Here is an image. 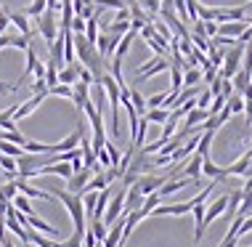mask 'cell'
Wrapping results in <instances>:
<instances>
[{"mask_svg":"<svg viewBox=\"0 0 252 247\" xmlns=\"http://www.w3.org/2000/svg\"><path fill=\"white\" fill-rule=\"evenodd\" d=\"M202 176H207V178H213V181H223V168H218V165L210 160V157H204L202 160Z\"/></svg>","mask_w":252,"mask_h":247,"instance_id":"cell-22","label":"cell"},{"mask_svg":"<svg viewBox=\"0 0 252 247\" xmlns=\"http://www.w3.org/2000/svg\"><path fill=\"white\" fill-rule=\"evenodd\" d=\"M0 194H3L5 197V200H13V197H16L19 194V189H16V181H8V183H5V186H0Z\"/></svg>","mask_w":252,"mask_h":247,"instance_id":"cell-40","label":"cell"},{"mask_svg":"<svg viewBox=\"0 0 252 247\" xmlns=\"http://www.w3.org/2000/svg\"><path fill=\"white\" fill-rule=\"evenodd\" d=\"M213 99H215V96H213V91L207 88V91H202V96L196 99V106H199V109H210V104H213Z\"/></svg>","mask_w":252,"mask_h":247,"instance_id":"cell-41","label":"cell"},{"mask_svg":"<svg viewBox=\"0 0 252 247\" xmlns=\"http://www.w3.org/2000/svg\"><path fill=\"white\" fill-rule=\"evenodd\" d=\"M202 160H204V157L194 154V157H191V162H189L186 168H181V170H178V176H183V178H191V181L196 183V186H199V183H202Z\"/></svg>","mask_w":252,"mask_h":247,"instance_id":"cell-13","label":"cell"},{"mask_svg":"<svg viewBox=\"0 0 252 247\" xmlns=\"http://www.w3.org/2000/svg\"><path fill=\"white\" fill-rule=\"evenodd\" d=\"M244 114H247V120L252 122V101H244Z\"/></svg>","mask_w":252,"mask_h":247,"instance_id":"cell-49","label":"cell"},{"mask_svg":"<svg viewBox=\"0 0 252 247\" xmlns=\"http://www.w3.org/2000/svg\"><path fill=\"white\" fill-rule=\"evenodd\" d=\"M165 70H170V59L167 56H154L149 64L138 67V72H135V85L144 82V80H149V77H154L157 72H165Z\"/></svg>","mask_w":252,"mask_h":247,"instance_id":"cell-5","label":"cell"},{"mask_svg":"<svg viewBox=\"0 0 252 247\" xmlns=\"http://www.w3.org/2000/svg\"><path fill=\"white\" fill-rule=\"evenodd\" d=\"M252 170V149L250 152H244V157H239L234 165H228V168H223V176L231 178V176H247Z\"/></svg>","mask_w":252,"mask_h":247,"instance_id":"cell-8","label":"cell"},{"mask_svg":"<svg viewBox=\"0 0 252 247\" xmlns=\"http://www.w3.org/2000/svg\"><path fill=\"white\" fill-rule=\"evenodd\" d=\"M226 106L231 109V114H242L244 112V99H242V93H234L231 99L226 101Z\"/></svg>","mask_w":252,"mask_h":247,"instance_id":"cell-36","label":"cell"},{"mask_svg":"<svg viewBox=\"0 0 252 247\" xmlns=\"http://www.w3.org/2000/svg\"><path fill=\"white\" fill-rule=\"evenodd\" d=\"M189 183H194L191 178H170V181H165L159 186V197H167V194H175V191H181V189H186Z\"/></svg>","mask_w":252,"mask_h":247,"instance_id":"cell-19","label":"cell"},{"mask_svg":"<svg viewBox=\"0 0 252 247\" xmlns=\"http://www.w3.org/2000/svg\"><path fill=\"white\" fill-rule=\"evenodd\" d=\"M104 149H106V154H109V162H112V168H117L120 160H122V154L117 152V146H114L112 141H106V143H104Z\"/></svg>","mask_w":252,"mask_h":247,"instance_id":"cell-38","label":"cell"},{"mask_svg":"<svg viewBox=\"0 0 252 247\" xmlns=\"http://www.w3.org/2000/svg\"><path fill=\"white\" fill-rule=\"evenodd\" d=\"M0 154H5V157H22L24 154V149L22 146H16V143H8V141H0Z\"/></svg>","mask_w":252,"mask_h":247,"instance_id":"cell-34","label":"cell"},{"mask_svg":"<svg viewBox=\"0 0 252 247\" xmlns=\"http://www.w3.org/2000/svg\"><path fill=\"white\" fill-rule=\"evenodd\" d=\"M117 45H120V37H117V35H109V32H98L96 48H98V53H101L104 59L114 56V51H117Z\"/></svg>","mask_w":252,"mask_h":247,"instance_id":"cell-10","label":"cell"},{"mask_svg":"<svg viewBox=\"0 0 252 247\" xmlns=\"http://www.w3.org/2000/svg\"><path fill=\"white\" fill-rule=\"evenodd\" d=\"M213 16H215V22L218 24H223V22H242V19H247L244 16V8H213Z\"/></svg>","mask_w":252,"mask_h":247,"instance_id":"cell-15","label":"cell"},{"mask_svg":"<svg viewBox=\"0 0 252 247\" xmlns=\"http://www.w3.org/2000/svg\"><path fill=\"white\" fill-rule=\"evenodd\" d=\"M226 208H228V194H223V197H218V200H213V205L204 210V221H202L204 229H207V226L213 223L215 218L220 215V212H226Z\"/></svg>","mask_w":252,"mask_h":247,"instance_id":"cell-12","label":"cell"},{"mask_svg":"<svg viewBox=\"0 0 252 247\" xmlns=\"http://www.w3.org/2000/svg\"><path fill=\"white\" fill-rule=\"evenodd\" d=\"M48 11H61V0H48Z\"/></svg>","mask_w":252,"mask_h":247,"instance_id":"cell-48","label":"cell"},{"mask_svg":"<svg viewBox=\"0 0 252 247\" xmlns=\"http://www.w3.org/2000/svg\"><path fill=\"white\" fill-rule=\"evenodd\" d=\"M72 101H74V106L77 109H83L88 101H91V85H88V82H74L72 85Z\"/></svg>","mask_w":252,"mask_h":247,"instance_id":"cell-16","label":"cell"},{"mask_svg":"<svg viewBox=\"0 0 252 247\" xmlns=\"http://www.w3.org/2000/svg\"><path fill=\"white\" fill-rule=\"evenodd\" d=\"M48 8V0H35V3H30L24 8L27 16H32V19H37V16H43V11Z\"/></svg>","mask_w":252,"mask_h":247,"instance_id":"cell-33","label":"cell"},{"mask_svg":"<svg viewBox=\"0 0 252 247\" xmlns=\"http://www.w3.org/2000/svg\"><path fill=\"white\" fill-rule=\"evenodd\" d=\"M117 247H125V245H117Z\"/></svg>","mask_w":252,"mask_h":247,"instance_id":"cell-51","label":"cell"},{"mask_svg":"<svg viewBox=\"0 0 252 247\" xmlns=\"http://www.w3.org/2000/svg\"><path fill=\"white\" fill-rule=\"evenodd\" d=\"M204 35H207V37H215V35H218V22H204Z\"/></svg>","mask_w":252,"mask_h":247,"instance_id":"cell-43","label":"cell"},{"mask_svg":"<svg viewBox=\"0 0 252 247\" xmlns=\"http://www.w3.org/2000/svg\"><path fill=\"white\" fill-rule=\"evenodd\" d=\"M170 93H181V88H183V70H178V67H173L170 64Z\"/></svg>","mask_w":252,"mask_h":247,"instance_id":"cell-29","label":"cell"},{"mask_svg":"<svg viewBox=\"0 0 252 247\" xmlns=\"http://www.w3.org/2000/svg\"><path fill=\"white\" fill-rule=\"evenodd\" d=\"M32 93H48V85H45V80H35V82H32Z\"/></svg>","mask_w":252,"mask_h":247,"instance_id":"cell-45","label":"cell"},{"mask_svg":"<svg viewBox=\"0 0 252 247\" xmlns=\"http://www.w3.org/2000/svg\"><path fill=\"white\" fill-rule=\"evenodd\" d=\"M199 80H202V70H199V67H189V70H183V88L199 85Z\"/></svg>","mask_w":252,"mask_h":247,"instance_id":"cell-24","label":"cell"},{"mask_svg":"<svg viewBox=\"0 0 252 247\" xmlns=\"http://www.w3.org/2000/svg\"><path fill=\"white\" fill-rule=\"evenodd\" d=\"M144 117L149 120V122H157V125H165L167 122V117H170V109H146V114Z\"/></svg>","mask_w":252,"mask_h":247,"instance_id":"cell-26","label":"cell"},{"mask_svg":"<svg viewBox=\"0 0 252 247\" xmlns=\"http://www.w3.org/2000/svg\"><path fill=\"white\" fill-rule=\"evenodd\" d=\"M125 3H130V0H125Z\"/></svg>","mask_w":252,"mask_h":247,"instance_id":"cell-52","label":"cell"},{"mask_svg":"<svg viewBox=\"0 0 252 247\" xmlns=\"http://www.w3.org/2000/svg\"><path fill=\"white\" fill-rule=\"evenodd\" d=\"M250 215H252V212H250Z\"/></svg>","mask_w":252,"mask_h":247,"instance_id":"cell-53","label":"cell"},{"mask_svg":"<svg viewBox=\"0 0 252 247\" xmlns=\"http://www.w3.org/2000/svg\"><path fill=\"white\" fill-rule=\"evenodd\" d=\"M8 22L19 30V35H24V37L32 40L35 32H32V27H30V16H27V13H8Z\"/></svg>","mask_w":252,"mask_h":247,"instance_id":"cell-18","label":"cell"},{"mask_svg":"<svg viewBox=\"0 0 252 247\" xmlns=\"http://www.w3.org/2000/svg\"><path fill=\"white\" fill-rule=\"evenodd\" d=\"M0 239H5V218H0Z\"/></svg>","mask_w":252,"mask_h":247,"instance_id":"cell-50","label":"cell"},{"mask_svg":"<svg viewBox=\"0 0 252 247\" xmlns=\"http://www.w3.org/2000/svg\"><path fill=\"white\" fill-rule=\"evenodd\" d=\"M91 178H93L91 168H83V170H77V173H72V178L66 181V191H69V194H83V189L88 186Z\"/></svg>","mask_w":252,"mask_h":247,"instance_id":"cell-7","label":"cell"},{"mask_svg":"<svg viewBox=\"0 0 252 247\" xmlns=\"http://www.w3.org/2000/svg\"><path fill=\"white\" fill-rule=\"evenodd\" d=\"M45 96H48V93H35L30 101L19 104V106H16V114H13V122H16V120H24V117H30V114L35 112V109H37L40 104H43V99H45Z\"/></svg>","mask_w":252,"mask_h":247,"instance_id":"cell-14","label":"cell"},{"mask_svg":"<svg viewBox=\"0 0 252 247\" xmlns=\"http://www.w3.org/2000/svg\"><path fill=\"white\" fill-rule=\"evenodd\" d=\"M165 181H170V176H141L138 181V189H141V194L149 197V194H154V191H159V186Z\"/></svg>","mask_w":252,"mask_h":247,"instance_id":"cell-9","label":"cell"},{"mask_svg":"<svg viewBox=\"0 0 252 247\" xmlns=\"http://www.w3.org/2000/svg\"><path fill=\"white\" fill-rule=\"evenodd\" d=\"M24 152L30 154H53V143H40V141H27Z\"/></svg>","mask_w":252,"mask_h":247,"instance_id":"cell-27","label":"cell"},{"mask_svg":"<svg viewBox=\"0 0 252 247\" xmlns=\"http://www.w3.org/2000/svg\"><path fill=\"white\" fill-rule=\"evenodd\" d=\"M51 194L59 197V200L64 202V208L69 210V215H72V221H74V234L83 237V234H85V208H83V197H80V194H69V191H64V189H53Z\"/></svg>","mask_w":252,"mask_h":247,"instance_id":"cell-1","label":"cell"},{"mask_svg":"<svg viewBox=\"0 0 252 247\" xmlns=\"http://www.w3.org/2000/svg\"><path fill=\"white\" fill-rule=\"evenodd\" d=\"M215 133L213 130H204V133L199 136V143H196V154L199 157H210V143H213Z\"/></svg>","mask_w":252,"mask_h":247,"instance_id":"cell-25","label":"cell"},{"mask_svg":"<svg viewBox=\"0 0 252 247\" xmlns=\"http://www.w3.org/2000/svg\"><path fill=\"white\" fill-rule=\"evenodd\" d=\"M138 5L141 8H144L149 16H159V8H162V0H138Z\"/></svg>","mask_w":252,"mask_h":247,"instance_id":"cell-35","label":"cell"},{"mask_svg":"<svg viewBox=\"0 0 252 247\" xmlns=\"http://www.w3.org/2000/svg\"><path fill=\"white\" fill-rule=\"evenodd\" d=\"M252 82V72H247V70H239L234 74V77H231V85H234V93H242L244 88H247Z\"/></svg>","mask_w":252,"mask_h":247,"instance_id":"cell-23","label":"cell"},{"mask_svg":"<svg viewBox=\"0 0 252 247\" xmlns=\"http://www.w3.org/2000/svg\"><path fill=\"white\" fill-rule=\"evenodd\" d=\"M191 45L196 48V51L207 53L210 51V37L207 35H194V32H191Z\"/></svg>","mask_w":252,"mask_h":247,"instance_id":"cell-37","label":"cell"},{"mask_svg":"<svg viewBox=\"0 0 252 247\" xmlns=\"http://www.w3.org/2000/svg\"><path fill=\"white\" fill-rule=\"evenodd\" d=\"M13 181H16L19 194L30 197V200H53V194H51V191H43V189L30 186V183H27V178H13Z\"/></svg>","mask_w":252,"mask_h":247,"instance_id":"cell-11","label":"cell"},{"mask_svg":"<svg viewBox=\"0 0 252 247\" xmlns=\"http://www.w3.org/2000/svg\"><path fill=\"white\" fill-rule=\"evenodd\" d=\"M27 229H35V231H40V234H48V237H59V231L53 229L51 223L40 221L37 215H27Z\"/></svg>","mask_w":252,"mask_h":247,"instance_id":"cell-21","label":"cell"},{"mask_svg":"<svg viewBox=\"0 0 252 247\" xmlns=\"http://www.w3.org/2000/svg\"><path fill=\"white\" fill-rule=\"evenodd\" d=\"M37 32L43 35V40H45L48 45L59 37V24H56V16H53V11L45 8L43 16H37Z\"/></svg>","mask_w":252,"mask_h":247,"instance_id":"cell-4","label":"cell"},{"mask_svg":"<svg viewBox=\"0 0 252 247\" xmlns=\"http://www.w3.org/2000/svg\"><path fill=\"white\" fill-rule=\"evenodd\" d=\"M247 22H244V19H242V22H223V24H218V35H226V37H239L242 35V32L244 30H247Z\"/></svg>","mask_w":252,"mask_h":247,"instance_id":"cell-17","label":"cell"},{"mask_svg":"<svg viewBox=\"0 0 252 247\" xmlns=\"http://www.w3.org/2000/svg\"><path fill=\"white\" fill-rule=\"evenodd\" d=\"M11 205H13L19 212H24V215H35V210H32V205H30V197H24V194H16V197L11 200Z\"/></svg>","mask_w":252,"mask_h":247,"instance_id":"cell-30","label":"cell"},{"mask_svg":"<svg viewBox=\"0 0 252 247\" xmlns=\"http://www.w3.org/2000/svg\"><path fill=\"white\" fill-rule=\"evenodd\" d=\"M64 245H66V247H83V237H80V234H72Z\"/></svg>","mask_w":252,"mask_h":247,"instance_id":"cell-46","label":"cell"},{"mask_svg":"<svg viewBox=\"0 0 252 247\" xmlns=\"http://www.w3.org/2000/svg\"><path fill=\"white\" fill-rule=\"evenodd\" d=\"M91 231L96 234V242H98V245L106 239V226H104V221H91Z\"/></svg>","mask_w":252,"mask_h":247,"instance_id":"cell-39","label":"cell"},{"mask_svg":"<svg viewBox=\"0 0 252 247\" xmlns=\"http://www.w3.org/2000/svg\"><path fill=\"white\" fill-rule=\"evenodd\" d=\"M130 104L135 106V112H138V117H144V114H146V99L138 93V88H130Z\"/></svg>","mask_w":252,"mask_h":247,"instance_id":"cell-31","label":"cell"},{"mask_svg":"<svg viewBox=\"0 0 252 247\" xmlns=\"http://www.w3.org/2000/svg\"><path fill=\"white\" fill-rule=\"evenodd\" d=\"M77 72H80V61H74V64H64L59 70V82H61V85H74V82H77Z\"/></svg>","mask_w":252,"mask_h":247,"instance_id":"cell-20","label":"cell"},{"mask_svg":"<svg viewBox=\"0 0 252 247\" xmlns=\"http://www.w3.org/2000/svg\"><path fill=\"white\" fill-rule=\"evenodd\" d=\"M0 141H8V143H16V146H22L24 149V143L30 141V139H24L19 130H0Z\"/></svg>","mask_w":252,"mask_h":247,"instance_id":"cell-28","label":"cell"},{"mask_svg":"<svg viewBox=\"0 0 252 247\" xmlns=\"http://www.w3.org/2000/svg\"><path fill=\"white\" fill-rule=\"evenodd\" d=\"M114 22H130V8H127V5H125V8H120L117 16H114Z\"/></svg>","mask_w":252,"mask_h":247,"instance_id":"cell-44","label":"cell"},{"mask_svg":"<svg viewBox=\"0 0 252 247\" xmlns=\"http://www.w3.org/2000/svg\"><path fill=\"white\" fill-rule=\"evenodd\" d=\"M122 208H125V189L117 191V194H114L112 200H109L106 212H104V218H101V221H104V226H112L114 221H117V218L122 215Z\"/></svg>","mask_w":252,"mask_h":247,"instance_id":"cell-6","label":"cell"},{"mask_svg":"<svg viewBox=\"0 0 252 247\" xmlns=\"http://www.w3.org/2000/svg\"><path fill=\"white\" fill-rule=\"evenodd\" d=\"M242 53H244V45H234L231 51H226V56H223V64L218 74H220L223 80H231L236 72L242 70Z\"/></svg>","mask_w":252,"mask_h":247,"instance_id":"cell-3","label":"cell"},{"mask_svg":"<svg viewBox=\"0 0 252 247\" xmlns=\"http://www.w3.org/2000/svg\"><path fill=\"white\" fill-rule=\"evenodd\" d=\"M101 85H104L109 106H112V133L120 136V85H117V80H114L109 72L101 77Z\"/></svg>","mask_w":252,"mask_h":247,"instance_id":"cell-2","label":"cell"},{"mask_svg":"<svg viewBox=\"0 0 252 247\" xmlns=\"http://www.w3.org/2000/svg\"><path fill=\"white\" fill-rule=\"evenodd\" d=\"M69 30L74 32V35H77V32H83V35H85V19L83 16H74L72 24H69Z\"/></svg>","mask_w":252,"mask_h":247,"instance_id":"cell-42","label":"cell"},{"mask_svg":"<svg viewBox=\"0 0 252 247\" xmlns=\"http://www.w3.org/2000/svg\"><path fill=\"white\" fill-rule=\"evenodd\" d=\"M8 205H11V202L5 200L3 194H0V218H5V210H8Z\"/></svg>","mask_w":252,"mask_h":247,"instance_id":"cell-47","label":"cell"},{"mask_svg":"<svg viewBox=\"0 0 252 247\" xmlns=\"http://www.w3.org/2000/svg\"><path fill=\"white\" fill-rule=\"evenodd\" d=\"M45 85H48V88H53V85H59V67L53 64L51 59L45 61Z\"/></svg>","mask_w":252,"mask_h":247,"instance_id":"cell-32","label":"cell"}]
</instances>
